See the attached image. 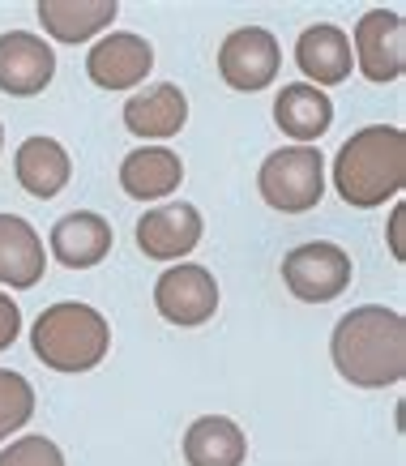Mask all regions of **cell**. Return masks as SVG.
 <instances>
[{
	"label": "cell",
	"instance_id": "3",
	"mask_svg": "<svg viewBox=\"0 0 406 466\" xmlns=\"http://www.w3.org/2000/svg\"><path fill=\"white\" fill-rule=\"evenodd\" d=\"M30 351L52 372H95L112 351V325L95 304L60 299V304H47L35 317Z\"/></svg>",
	"mask_w": 406,
	"mask_h": 466
},
{
	"label": "cell",
	"instance_id": "12",
	"mask_svg": "<svg viewBox=\"0 0 406 466\" xmlns=\"http://www.w3.org/2000/svg\"><path fill=\"white\" fill-rule=\"evenodd\" d=\"M116 231L112 223L95 210H69L47 231V257H56L65 269H95L112 253Z\"/></svg>",
	"mask_w": 406,
	"mask_h": 466
},
{
	"label": "cell",
	"instance_id": "15",
	"mask_svg": "<svg viewBox=\"0 0 406 466\" xmlns=\"http://www.w3.org/2000/svg\"><path fill=\"white\" fill-rule=\"evenodd\" d=\"M43 269H47L43 236L22 214H0V287L30 291L43 283Z\"/></svg>",
	"mask_w": 406,
	"mask_h": 466
},
{
	"label": "cell",
	"instance_id": "6",
	"mask_svg": "<svg viewBox=\"0 0 406 466\" xmlns=\"http://www.w3.org/2000/svg\"><path fill=\"white\" fill-rule=\"evenodd\" d=\"M347 39L355 69L372 86H390L406 73V22L398 9H368Z\"/></svg>",
	"mask_w": 406,
	"mask_h": 466
},
{
	"label": "cell",
	"instance_id": "7",
	"mask_svg": "<svg viewBox=\"0 0 406 466\" xmlns=\"http://www.w3.org/2000/svg\"><path fill=\"white\" fill-rule=\"evenodd\" d=\"M155 309L167 325L197 329L218 312V283L206 266L197 261H176L155 279Z\"/></svg>",
	"mask_w": 406,
	"mask_h": 466
},
{
	"label": "cell",
	"instance_id": "11",
	"mask_svg": "<svg viewBox=\"0 0 406 466\" xmlns=\"http://www.w3.org/2000/svg\"><path fill=\"white\" fill-rule=\"evenodd\" d=\"M201 231H206V223H201V210L193 201H167V206H155V210L141 214L133 240L150 261L176 266L201 244Z\"/></svg>",
	"mask_w": 406,
	"mask_h": 466
},
{
	"label": "cell",
	"instance_id": "5",
	"mask_svg": "<svg viewBox=\"0 0 406 466\" xmlns=\"http://www.w3.org/2000/svg\"><path fill=\"white\" fill-rule=\"evenodd\" d=\"M350 253L334 240H309L295 244L291 253L282 257V283L295 299L304 304H330L350 287Z\"/></svg>",
	"mask_w": 406,
	"mask_h": 466
},
{
	"label": "cell",
	"instance_id": "2",
	"mask_svg": "<svg viewBox=\"0 0 406 466\" xmlns=\"http://www.w3.org/2000/svg\"><path fill=\"white\" fill-rule=\"evenodd\" d=\"M334 188L350 210H377L406 188V133L398 125L355 128L334 155Z\"/></svg>",
	"mask_w": 406,
	"mask_h": 466
},
{
	"label": "cell",
	"instance_id": "8",
	"mask_svg": "<svg viewBox=\"0 0 406 466\" xmlns=\"http://www.w3.org/2000/svg\"><path fill=\"white\" fill-rule=\"evenodd\" d=\"M282 69V47L274 39V30L266 26H236L218 47V73L231 90L257 95L266 86L279 82Z\"/></svg>",
	"mask_w": 406,
	"mask_h": 466
},
{
	"label": "cell",
	"instance_id": "20",
	"mask_svg": "<svg viewBox=\"0 0 406 466\" xmlns=\"http://www.w3.org/2000/svg\"><path fill=\"white\" fill-rule=\"evenodd\" d=\"M249 437L227 415H197L184 432V462L188 466H244Z\"/></svg>",
	"mask_w": 406,
	"mask_h": 466
},
{
	"label": "cell",
	"instance_id": "21",
	"mask_svg": "<svg viewBox=\"0 0 406 466\" xmlns=\"http://www.w3.org/2000/svg\"><path fill=\"white\" fill-rule=\"evenodd\" d=\"M30 415H35V385L14 368H0V445L22 432Z\"/></svg>",
	"mask_w": 406,
	"mask_h": 466
},
{
	"label": "cell",
	"instance_id": "13",
	"mask_svg": "<svg viewBox=\"0 0 406 466\" xmlns=\"http://www.w3.org/2000/svg\"><path fill=\"white\" fill-rule=\"evenodd\" d=\"M120 116H125V128L133 137H141L146 146H163L188 125V99H184V90L176 82H158L128 95Z\"/></svg>",
	"mask_w": 406,
	"mask_h": 466
},
{
	"label": "cell",
	"instance_id": "24",
	"mask_svg": "<svg viewBox=\"0 0 406 466\" xmlns=\"http://www.w3.org/2000/svg\"><path fill=\"white\" fill-rule=\"evenodd\" d=\"M390 257L393 261H406V201L398 198L390 210Z\"/></svg>",
	"mask_w": 406,
	"mask_h": 466
},
{
	"label": "cell",
	"instance_id": "14",
	"mask_svg": "<svg viewBox=\"0 0 406 466\" xmlns=\"http://www.w3.org/2000/svg\"><path fill=\"white\" fill-rule=\"evenodd\" d=\"M295 65L309 77V86L325 90V86H342L355 69V56H350V39L347 30L334 26V22H317V26H304L299 39H295Z\"/></svg>",
	"mask_w": 406,
	"mask_h": 466
},
{
	"label": "cell",
	"instance_id": "19",
	"mask_svg": "<svg viewBox=\"0 0 406 466\" xmlns=\"http://www.w3.org/2000/svg\"><path fill=\"white\" fill-rule=\"evenodd\" d=\"M35 14H39L47 39L77 47V43H90L95 35L112 30L120 5L116 0H39Z\"/></svg>",
	"mask_w": 406,
	"mask_h": 466
},
{
	"label": "cell",
	"instance_id": "9",
	"mask_svg": "<svg viewBox=\"0 0 406 466\" xmlns=\"http://www.w3.org/2000/svg\"><path fill=\"white\" fill-rule=\"evenodd\" d=\"M155 69V47L133 30H107L86 52V77L98 90H133Z\"/></svg>",
	"mask_w": 406,
	"mask_h": 466
},
{
	"label": "cell",
	"instance_id": "16",
	"mask_svg": "<svg viewBox=\"0 0 406 466\" xmlns=\"http://www.w3.org/2000/svg\"><path fill=\"white\" fill-rule=\"evenodd\" d=\"M274 125L291 137V146H317L334 125V99L309 82H291L274 95Z\"/></svg>",
	"mask_w": 406,
	"mask_h": 466
},
{
	"label": "cell",
	"instance_id": "22",
	"mask_svg": "<svg viewBox=\"0 0 406 466\" xmlns=\"http://www.w3.org/2000/svg\"><path fill=\"white\" fill-rule=\"evenodd\" d=\"M0 466H65V453L52 437L26 432V437L0 445Z\"/></svg>",
	"mask_w": 406,
	"mask_h": 466
},
{
	"label": "cell",
	"instance_id": "23",
	"mask_svg": "<svg viewBox=\"0 0 406 466\" xmlns=\"http://www.w3.org/2000/svg\"><path fill=\"white\" fill-rule=\"evenodd\" d=\"M22 334V309L9 291H0V351H9Z\"/></svg>",
	"mask_w": 406,
	"mask_h": 466
},
{
	"label": "cell",
	"instance_id": "18",
	"mask_svg": "<svg viewBox=\"0 0 406 466\" xmlns=\"http://www.w3.org/2000/svg\"><path fill=\"white\" fill-rule=\"evenodd\" d=\"M184 184V158L171 146H137L120 163V188L133 201H163Z\"/></svg>",
	"mask_w": 406,
	"mask_h": 466
},
{
	"label": "cell",
	"instance_id": "25",
	"mask_svg": "<svg viewBox=\"0 0 406 466\" xmlns=\"http://www.w3.org/2000/svg\"><path fill=\"white\" fill-rule=\"evenodd\" d=\"M0 150H5V125H0Z\"/></svg>",
	"mask_w": 406,
	"mask_h": 466
},
{
	"label": "cell",
	"instance_id": "4",
	"mask_svg": "<svg viewBox=\"0 0 406 466\" xmlns=\"http://www.w3.org/2000/svg\"><path fill=\"white\" fill-rule=\"evenodd\" d=\"M261 201L279 214H309L325 198V155L317 146H282L261 158Z\"/></svg>",
	"mask_w": 406,
	"mask_h": 466
},
{
	"label": "cell",
	"instance_id": "10",
	"mask_svg": "<svg viewBox=\"0 0 406 466\" xmlns=\"http://www.w3.org/2000/svg\"><path fill=\"white\" fill-rule=\"evenodd\" d=\"M56 77V52L35 30H5L0 35V90L9 99H35Z\"/></svg>",
	"mask_w": 406,
	"mask_h": 466
},
{
	"label": "cell",
	"instance_id": "1",
	"mask_svg": "<svg viewBox=\"0 0 406 466\" xmlns=\"http://www.w3.org/2000/svg\"><path fill=\"white\" fill-rule=\"evenodd\" d=\"M330 360L355 390H390L406 377V317L385 304H360L338 317Z\"/></svg>",
	"mask_w": 406,
	"mask_h": 466
},
{
	"label": "cell",
	"instance_id": "17",
	"mask_svg": "<svg viewBox=\"0 0 406 466\" xmlns=\"http://www.w3.org/2000/svg\"><path fill=\"white\" fill-rule=\"evenodd\" d=\"M14 176H17V184H22L35 201H52L56 193H65V188H69L73 158H69V150H65L56 137H43V133H35V137H26V142L17 146Z\"/></svg>",
	"mask_w": 406,
	"mask_h": 466
}]
</instances>
